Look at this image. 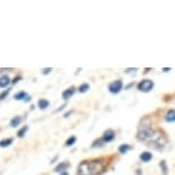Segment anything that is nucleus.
Segmentation results:
<instances>
[{
	"label": "nucleus",
	"instance_id": "nucleus-11",
	"mask_svg": "<svg viewBox=\"0 0 175 175\" xmlns=\"http://www.w3.org/2000/svg\"><path fill=\"white\" fill-rule=\"evenodd\" d=\"M49 107V101L46 98H40L38 101V108H40L41 110H46Z\"/></svg>",
	"mask_w": 175,
	"mask_h": 175
},
{
	"label": "nucleus",
	"instance_id": "nucleus-19",
	"mask_svg": "<svg viewBox=\"0 0 175 175\" xmlns=\"http://www.w3.org/2000/svg\"><path fill=\"white\" fill-rule=\"evenodd\" d=\"M77 141V138L76 136H70V138H68L67 142H65V147H71V145H73Z\"/></svg>",
	"mask_w": 175,
	"mask_h": 175
},
{
	"label": "nucleus",
	"instance_id": "nucleus-23",
	"mask_svg": "<svg viewBox=\"0 0 175 175\" xmlns=\"http://www.w3.org/2000/svg\"><path fill=\"white\" fill-rule=\"evenodd\" d=\"M138 69H126V70H125V72H126V73H130V72H132V73H133V72H136V71H138Z\"/></svg>",
	"mask_w": 175,
	"mask_h": 175
},
{
	"label": "nucleus",
	"instance_id": "nucleus-16",
	"mask_svg": "<svg viewBox=\"0 0 175 175\" xmlns=\"http://www.w3.org/2000/svg\"><path fill=\"white\" fill-rule=\"evenodd\" d=\"M28 96V94L25 93V92H19L17 94H15V96H14V98H15L16 101H21V100H23L24 101V98Z\"/></svg>",
	"mask_w": 175,
	"mask_h": 175
},
{
	"label": "nucleus",
	"instance_id": "nucleus-20",
	"mask_svg": "<svg viewBox=\"0 0 175 175\" xmlns=\"http://www.w3.org/2000/svg\"><path fill=\"white\" fill-rule=\"evenodd\" d=\"M104 144H105V143L102 141V138H98V140H96V141L93 142L92 147H93V148H101V147H103Z\"/></svg>",
	"mask_w": 175,
	"mask_h": 175
},
{
	"label": "nucleus",
	"instance_id": "nucleus-27",
	"mask_svg": "<svg viewBox=\"0 0 175 175\" xmlns=\"http://www.w3.org/2000/svg\"><path fill=\"white\" fill-rule=\"evenodd\" d=\"M64 108H65V104H63V105H62V107H60V109H57L56 111H61V110H63Z\"/></svg>",
	"mask_w": 175,
	"mask_h": 175
},
{
	"label": "nucleus",
	"instance_id": "nucleus-4",
	"mask_svg": "<svg viewBox=\"0 0 175 175\" xmlns=\"http://www.w3.org/2000/svg\"><path fill=\"white\" fill-rule=\"evenodd\" d=\"M123 81L120 79H117V80L109 84V92L111 94H119L123 90Z\"/></svg>",
	"mask_w": 175,
	"mask_h": 175
},
{
	"label": "nucleus",
	"instance_id": "nucleus-6",
	"mask_svg": "<svg viewBox=\"0 0 175 175\" xmlns=\"http://www.w3.org/2000/svg\"><path fill=\"white\" fill-rule=\"evenodd\" d=\"M75 93H76V88L73 87V86H71V87H69L68 90H65L62 93V97H63V100H69L70 97H72L73 95H75Z\"/></svg>",
	"mask_w": 175,
	"mask_h": 175
},
{
	"label": "nucleus",
	"instance_id": "nucleus-14",
	"mask_svg": "<svg viewBox=\"0 0 175 175\" xmlns=\"http://www.w3.org/2000/svg\"><path fill=\"white\" fill-rule=\"evenodd\" d=\"M90 86L88 85L87 82H84V84H81V85L79 86L78 92H79V93L84 94V93H86V92H88V90H90Z\"/></svg>",
	"mask_w": 175,
	"mask_h": 175
},
{
	"label": "nucleus",
	"instance_id": "nucleus-8",
	"mask_svg": "<svg viewBox=\"0 0 175 175\" xmlns=\"http://www.w3.org/2000/svg\"><path fill=\"white\" fill-rule=\"evenodd\" d=\"M165 120L167 123H175V110L172 109V110H168L165 115Z\"/></svg>",
	"mask_w": 175,
	"mask_h": 175
},
{
	"label": "nucleus",
	"instance_id": "nucleus-28",
	"mask_svg": "<svg viewBox=\"0 0 175 175\" xmlns=\"http://www.w3.org/2000/svg\"><path fill=\"white\" fill-rule=\"evenodd\" d=\"M163 71H164V72H168V71H171V69H167V68H166V69H163Z\"/></svg>",
	"mask_w": 175,
	"mask_h": 175
},
{
	"label": "nucleus",
	"instance_id": "nucleus-21",
	"mask_svg": "<svg viewBox=\"0 0 175 175\" xmlns=\"http://www.w3.org/2000/svg\"><path fill=\"white\" fill-rule=\"evenodd\" d=\"M9 93H11V88H8V90H4L2 93L0 94V101H2V100H5L6 97L9 95Z\"/></svg>",
	"mask_w": 175,
	"mask_h": 175
},
{
	"label": "nucleus",
	"instance_id": "nucleus-22",
	"mask_svg": "<svg viewBox=\"0 0 175 175\" xmlns=\"http://www.w3.org/2000/svg\"><path fill=\"white\" fill-rule=\"evenodd\" d=\"M50 71H53L52 68H45V69H42V75H48V73H50Z\"/></svg>",
	"mask_w": 175,
	"mask_h": 175
},
{
	"label": "nucleus",
	"instance_id": "nucleus-12",
	"mask_svg": "<svg viewBox=\"0 0 175 175\" xmlns=\"http://www.w3.org/2000/svg\"><path fill=\"white\" fill-rule=\"evenodd\" d=\"M22 123V117L21 116H16V117H14L13 119L11 120V123H9V125H11V127H17L20 125V124Z\"/></svg>",
	"mask_w": 175,
	"mask_h": 175
},
{
	"label": "nucleus",
	"instance_id": "nucleus-26",
	"mask_svg": "<svg viewBox=\"0 0 175 175\" xmlns=\"http://www.w3.org/2000/svg\"><path fill=\"white\" fill-rule=\"evenodd\" d=\"M71 113H72V111H68L67 113H65V115H64V118H68V117H69V116H70Z\"/></svg>",
	"mask_w": 175,
	"mask_h": 175
},
{
	"label": "nucleus",
	"instance_id": "nucleus-7",
	"mask_svg": "<svg viewBox=\"0 0 175 175\" xmlns=\"http://www.w3.org/2000/svg\"><path fill=\"white\" fill-rule=\"evenodd\" d=\"M70 167V164L68 163V161H63V163H60V164L57 165L55 167V172L56 173H63V172H67L68 168Z\"/></svg>",
	"mask_w": 175,
	"mask_h": 175
},
{
	"label": "nucleus",
	"instance_id": "nucleus-1",
	"mask_svg": "<svg viewBox=\"0 0 175 175\" xmlns=\"http://www.w3.org/2000/svg\"><path fill=\"white\" fill-rule=\"evenodd\" d=\"M158 136H159V134H157L156 129L152 127L150 120L149 119L142 120L141 124H140V126H138V134H136V138H138V141L145 142V143L150 144V143H152Z\"/></svg>",
	"mask_w": 175,
	"mask_h": 175
},
{
	"label": "nucleus",
	"instance_id": "nucleus-24",
	"mask_svg": "<svg viewBox=\"0 0 175 175\" xmlns=\"http://www.w3.org/2000/svg\"><path fill=\"white\" fill-rule=\"evenodd\" d=\"M21 79H22V78H21V77H16V78L13 79V81H11V82H13V84L15 85V84H17V82H19L20 80H21Z\"/></svg>",
	"mask_w": 175,
	"mask_h": 175
},
{
	"label": "nucleus",
	"instance_id": "nucleus-2",
	"mask_svg": "<svg viewBox=\"0 0 175 175\" xmlns=\"http://www.w3.org/2000/svg\"><path fill=\"white\" fill-rule=\"evenodd\" d=\"M103 169L100 160H85L78 166V175H97Z\"/></svg>",
	"mask_w": 175,
	"mask_h": 175
},
{
	"label": "nucleus",
	"instance_id": "nucleus-25",
	"mask_svg": "<svg viewBox=\"0 0 175 175\" xmlns=\"http://www.w3.org/2000/svg\"><path fill=\"white\" fill-rule=\"evenodd\" d=\"M30 101H31V96H30V95H28V96L24 98V102H30Z\"/></svg>",
	"mask_w": 175,
	"mask_h": 175
},
{
	"label": "nucleus",
	"instance_id": "nucleus-13",
	"mask_svg": "<svg viewBox=\"0 0 175 175\" xmlns=\"http://www.w3.org/2000/svg\"><path fill=\"white\" fill-rule=\"evenodd\" d=\"M13 142H14V138H4L0 141V148H8L11 144H13Z\"/></svg>",
	"mask_w": 175,
	"mask_h": 175
},
{
	"label": "nucleus",
	"instance_id": "nucleus-3",
	"mask_svg": "<svg viewBox=\"0 0 175 175\" xmlns=\"http://www.w3.org/2000/svg\"><path fill=\"white\" fill-rule=\"evenodd\" d=\"M155 87V82L150 79H143L138 84V90L142 93H149L150 90H153Z\"/></svg>",
	"mask_w": 175,
	"mask_h": 175
},
{
	"label": "nucleus",
	"instance_id": "nucleus-9",
	"mask_svg": "<svg viewBox=\"0 0 175 175\" xmlns=\"http://www.w3.org/2000/svg\"><path fill=\"white\" fill-rule=\"evenodd\" d=\"M151 159H152V153L149 152V151H144L140 155V160L143 163H149Z\"/></svg>",
	"mask_w": 175,
	"mask_h": 175
},
{
	"label": "nucleus",
	"instance_id": "nucleus-29",
	"mask_svg": "<svg viewBox=\"0 0 175 175\" xmlns=\"http://www.w3.org/2000/svg\"><path fill=\"white\" fill-rule=\"evenodd\" d=\"M60 175H69V173H68V172H63V173H61Z\"/></svg>",
	"mask_w": 175,
	"mask_h": 175
},
{
	"label": "nucleus",
	"instance_id": "nucleus-17",
	"mask_svg": "<svg viewBox=\"0 0 175 175\" xmlns=\"http://www.w3.org/2000/svg\"><path fill=\"white\" fill-rule=\"evenodd\" d=\"M28 129H29V126H24V127H22L21 129L17 132V136H19L20 138H24V135L26 134V132H28Z\"/></svg>",
	"mask_w": 175,
	"mask_h": 175
},
{
	"label": "nucleus",
	"instance_id": "nucleus-15",
	"mask_svg": "<svg viewBox=\"0 0 175 175\" xmlns=\"http://www.w3.org/2000/svg\"><path fill=\"white\" fill-rule=\"evenodd\" d=\"M129 150H130V147L128 144H121L119 148H118V151H119V153H121V155L127 153Z\"/></svg>",
	"mask_w": 175,
	"mask_h": 175
},
{
	"label": "nucleus",
	"instance_id": "nucleus-10",
	"mask_svg": "<svg viewBox=\"0 0 175 175\" xmlns=\"http://www.w3.org/2000/svg\"><path fill=\"white\" fill-rule=\"evenodd\" d=\"M11 84V78L8 77V76H1L0 77V87L1 88H5V87H7L8 85Z\"/></svg>",
	"mask_w": 175,
	"mask_h": 175
},
{
	"label": "nucleus",
	"instance_id": "nucleus-18",
	"mask_svg": "<svg viewBox=\"0 0 175 175\" xmlns=\"http://www.w3.org/2000/svg\"><path fill=\"white\" fill-rule=\"evenodd\" d=\"M159 166H160V168H161V172H163L165 175L167 174V173H168V167H167V164H166V161H165V160H161V161H160Z\"/></svg>",
	"mask_w": 175,
	"mask_h": 175
},
{
	"label": "nucleus",
	"instance_id": "nucleus-5",
	"mask_svg": "<svg viewBox=\"0 0 175 175\" xmlns=\"http://www.w3.org/2000/svg\"><path fill=\"white\" fill-rule=\"evenodd\" d=\"M102 141L104 142L105 144L107 143H110V142H112L113 140L116 138V133H115V130H112V129H107L103 133V135H102Z\"/></svg>",
	"mask_w": 175,
	"mask_h": 175
}]
</instances>
